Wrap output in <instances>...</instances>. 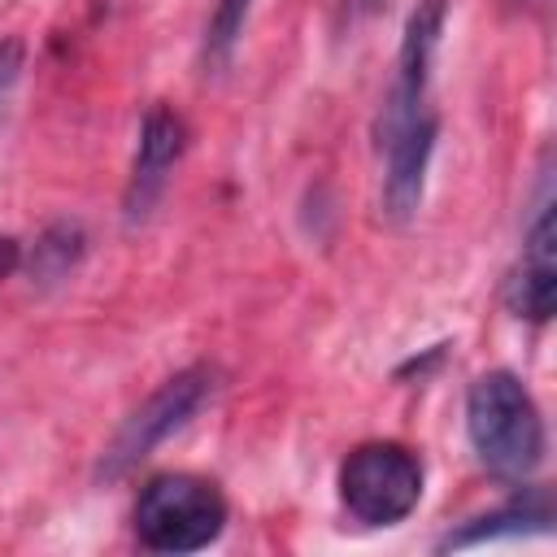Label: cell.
<instances>
[{"label":"cell","mask_w":557,"mask_h":557,"mask_svg":"<svg viewBox=\"0 0 557 557\" xmlns=\"http://www.w3.org/2000/svg\"><path fill=\"white\" fill-rule=\"evenodd\" d=\"M187 148V126L170 104H152L139 122V148L126 178V222H144L165 191L174 161Z\"/></svg>","instance_id":"52a82bcc"},{"label":"cell","mask_w":557,"mask_h":557,"mask_svg":"<svg viewBox=\"0 0 557 557\" xmlns=\"http://www.w3.org/2000/svg\"><path fill=\"white\" fill-rule=\"evenodd\" d=\"M444 17H448V0H418L405 35H400V52H396V78L383 96L374 135L379 148H387L405 126H413L426 113V87H431V65H435V48L444 35Z\"/></svg>","instance_id":"5b68a950"},{"label":"cell","mask_w":557,"mask_h":557,"mask_svg":"<svg viewBox=\"0 0 557 557\" xmlns=\"http://www.w3.org/2000/svg\"><path fill=\"white\" fill-rule=\"evenodd\" d=\"M557 226H553V187L540 183V196L531 205L527 231H522V257L505 283V305L513 318L548 322L557 309Z\"/></svg>","instance_id":"8992f818"},{"label":"cell","mask_w":557,"mask_h":557,"mask_svg":"<svg viewBox=\"0 0 557 557\" xmlns=\"http://www.w3.org/2000/svg\"><path fill=\"white\" fill-rule=\"evenodd\" d=\"M22 265V244L13 235H0V278H9Z\"/></svg>","instance_id":"4fadbf2b"},{"label":"cell","mask_w":557,"mask_h":557,"mask_svg":"<svg viewBox=\"0 0 557 557\" xmlns=\"http://www.w3.org/2000/svg\"><path fill=\"white\" fill-rule=\"evenodd\" d=\"M544 531H553V492L548 487H522L509 500H500L496 509L448 531L440 540V548H470V544L500 540V535H544Z\"/></svg>","instance_id":"9c48e42d"},{"label":"cell","mask_w":557,"mask_h":557,"mask_svg":"<svg viewBox=\"0 0 557 557\" xmlns=\"http://www.w3.org/2000/svg\"><path fill=\"white\" fill-rule=\"evenodd\" d=\"M22 65H26V48L22 39H0V109L9 104L17 78H22Z\"/></svg>","instance_id":"7c38bea8"},{"label":"cell","mask_w":557,"mask_h":557,"mask_svg":"<svg viewBox=\"0 0 557 557\" xmlns=\"http://www.w3.org/2000/svg\"><path fill=\"white\" fill-rule=\"evenodd\" d=\"M248 13H252V0H218L209 26H205V61L213 70H222L248 26Z\"/></svg>","instance_id":"8fae6325"},{"label":"cell","mask_w":557,"mask_h":557,"mask_svg":"<svg viewBox=\"0 0 557 557\" xmlns=\"http://www.w3.org/2000/svg\"><path fill=\"white\" fill-rule=\"evenodd\" d=\"M422 500V461L396 440L357 444L339 466V505L366 527H396Z\"/></svg>","instance_id":"277c9868"},{"label":"cell","mask_w":557,"mask_h":557,"mask_svg":"<svg viewBox=\"0 0 557 557\" xmlns=\"http://www.w3.org/2000/svg\"><path fill=\"white\" fill-rule=\"evenodd\" d=\"M87 257V231H83V222H74V218H61V222H52L39 239H35V248H30V257H26V270H30V283H61L78 261Z\"/></svg>","instance_id":"30bf717a"},{"label":"cell","mask_w":557,"mask_h":557,"mask_svg":"<svg viewBox=\"0 0 557 557\" xmlns=\"http://www.w3.org/2000/svg\"><path fill=\"white\" fill-rule=\"evenodd\" d=\"M226 527V496L200 474H157L135 496V535L152 553H200Z\"/></svg>","instance_id":"3957f363"},{"label":"cell","mask_w":557,"mask_h":557,"mask_svg":"<svg viewBox=\"0 0 557 557\" xmlns=\"http://www.w3.org/2000/svg\"><path fill=\"white\" fill-rule=\"evenodd\" d=\"M218 392V370L213 366H187L178 374H170L139 409L126 413V422L113 431V440L104 444L100 461H96V479L100 483H117L126 479L139 461H148L174 431H183Z\"/></svg>","instance_id":"7a4b0ae2"},{"label":"cell","mask_w":557,"mask_h":557,"mask_svg":"<svg viewBox=\"0 0 557 557\" xmlns=\"http://www.w3.org/2000/svg\"><path fill=\"white\" fill-rule=\"evenodd\" d=\"M466 431L479 461L496 479H527L548 453L535 396L513 370H487L466 392Z\"/></svg>","instance_id":"6da1fadb"},{"label":"cell","mask_w":557,"mask_h":557,"mask_svg":"<svg viewBox=\"0 0 557 557\" xmlns=\"http://www.w3.org/2000/svg\"><path fill=\"white\" fill-rule=\"evenodd\" d=\"M435 135L440 122L435 113H422L413 126H405L387 148V170H383V213L392 222H409L422 205V187H426V170H431V152H435Z\"/></svg>","instance_id":"ba28073f"},{"label":"cell","mask_w":557,"mask_h":557,"mask_svg":"<svg viewBox=\"0 0 557 557\" xmlns=\"http://www.w3.org/2000/svg\"><path fill=\"white\" fill-rule=\"evenodd\" d=\"M379 4H383V0H348V9H352V13H374Z\"/></svg>","instance_id":"5bb4252c"}]
</instances>
